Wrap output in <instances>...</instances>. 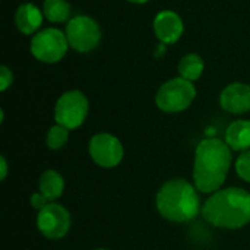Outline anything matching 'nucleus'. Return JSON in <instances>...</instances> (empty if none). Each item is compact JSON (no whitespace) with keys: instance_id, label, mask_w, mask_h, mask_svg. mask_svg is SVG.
<instances>
[{"instance_id":"obj_1","label":"nucleus","mask_w":250,"mask_h":250,"mask_svg":"<svg viewBox=\"0 0 250 250\" xmlns=\"http://www.w3.org/2000/svg\"><path fill=\"white\" fill-rule=\"evenodd\" d=\"M233 166V151L220 138L202 139L193 154V185L201 193L211 195L223 189Z\"/></svg>"},{"instance_id":"obj_2","label":"nucleus","mask_w":250,"mask_h":250,"mask_svg":"<svg viewBox=\"0 0 250 250\" xmlns=\"http://www.w3.org/2000/svg\"><path fill=\"white\" fill-rule=\"evenodd\" d=\"M204 220L223 230H240L250 224V193L242 188H223L202 204Z\"/></svg>"},{"instance_id":"obj_3","label":"nucleus","mask_w":250,"mask_h":250,"mask_svg":"<svg viewBox=\"0 0 250 250\" xmlns=\"http://www.w3.org/2000/svg\"><path fill=\"white\" fill-rule=\"evenodd\" d=\"M155 207L164 220L177 224L195 220L202 211L199 190L193 183L182 177L171 179L160 188Z\"/></svg>"},{"instance_id":"obj_4","label":"nucleus","mask_w":250,"mask_h":250,"mask_svg":"<svg viewBox=\"0 0 250 250\" xmlns=\"http://www.w3.org/2000/svg\"><path fill=\"white\" fill-rule=\"evenodd\" d=\"M195 83L177 76L168 79L158 88L155 94V104L163 113L176 114L188 110L195 101Z\"/></svg>"},{"instance_id":"obj_5","label":"nucleus","mask_w":250,"mask_h":250,"mask_svg":"<svg viewBox=\"0 0 250 250\" xmlns=\"http://www.w3.org/2000/svg\"><path fill=\"white\" fill-rule=\"evenodd\" d=\"M89 113V101L79 89H69L63 92L54 104V122L75 130L81 127Z\"/></svg>"},{"instance_id":"obj_6","label":"nucleus","mask_w":250,"mask_h":250,"mask_svg":"<svg viewBox=\"0 0 250 250\" xmlns=\"http://www.w3.org/2000/svg\"><path fill=\"white\" fill-rule=\"evenodd\" d=\"M69 50L66 34L57 28H45L31 38L29 51L32 57L41 63L53 64L63 60Z\"/></svg>"},{"instance_id":"obj_7","label":"nucleus","mask_w":250,"mask_h":250,"mask_svg":"<svg viewBox=\"0 0 250 250\" xmlns=\"http://www.w3.org/2000/svg\"><path fill=\"white\" fill-rule=\"evenodd\" d=\"M64 34L69 47L78 53H89L95 50L103 38L100 23L88 15L70 18V21L66 23Z\"/></svg>"},{"instance_id":"obj_8","label":"nucleus","mask_w":250,"mask_h":250,"mask_svg":"<svg viewBox=\"0 0 250 250\" xmlns=\"http://www.w3.org/2000/svg\"><path fill=\"white\" fill-rule=\"evenodd\" d=\"M88 152L91 160L101 168H114L125 157V148L120 139L108 132L94 135L89 139Z\"/></svg>"},{"instance_id":"obj_9","label":"nucleus","mask_w":250,"mask_h":250,"mask_svg":"<svg viewBox=\"0 0 250 250\" xmlns=\"http://www.w3.org/2000/svg\"><path fill=\"white\" fill-rule=\"evenodd\" d=\"M72 227V217L67 208L50 202L37 215V229L48 240H60L67 236Z\"/></svg>"},{"instance_id":"obj_10","label":"nucleus","mask_w":250,"mask_h":250,"mask_svg":"<svg viewBox=\"0 0 250 250\" xmlns=\"http://www.w3.org/2000/svg\"><path fill=\"white\" fill-rule=\"evenodd\" d=\"M152 29L161 44L170 45L182 38L185 32V23L176 12L161 10L154 18Z\"/></svg>"},{"instance_id":"obj_11","label":"nucleus","mask_w":250,"mask_h":250,"mask_svg":"<svg viewBox=\"0 0 250 250\" xmlns=\"http://www.w3.org/2000/svg\"><path fill=\"white\" fill-rule=\"evenodd\" d=\"M220 107L230 114H246L250 111V85L233 82L220 94Z\"/></svg>"},{"instance_id":"obj_12","label":"nucleus","mask_w":250,"mask_h":250,"mask_svg":"<svg viewBox=\"0 0 250 250\" xmlns=\"http://www.w3.org/2000/svg\"><path fill=\"white\" fill-rule=\"evenodd\" d=\"M42 9H38L34 3H22L16 9L15 13V23L21 34L23 35H35L42 25L44 21Z\"/></svg>"},{"instance_id":"obj_13","label":"nucleus","mask_w":250,"mask_h":250,"mask_svg":"<svg viewBox=\"0 0 250 250\" xmlns=\"http://www.w3.org/2000/svg\"><path fill=\"white\" fill-rule=\"evenodd\" d=\"M224 141L233 152H245L250 149V120L239 119L229 125Z\"/></svg>"},{"instance_id":"obj_14","label":"nucleus","mask_w":250,"mask_h":250,"mask_svg":"<svg viewBox=\"0 0 250 250\" xmlns=\"http://www.w3.org/2000/svg\"><path fill=\"white\" fill-rule=\"evenodd\" d=\"M38 192H41L48 202H56L64 192V179L57 170H45L38 180Z\"/></svg>"},{"instance_id":"obj_15","label":"nucleus","mask_w":250,"mask_h":250,"mask_svg":"<svg viewBox=\"0 0 250 250\" xmlns=\"http://www.w3.org/2000/svg\"><path fill=\"white\" fill-rule=\"evenodd\" d=\"M204 70H205V62L196 53L185 54L179 62V75L180 78L186 81H190V82L199 81Z\"/></svg>"},{"instance_id":"obj_16","label":"nucleus","mask_w":250,"mask_h":250,"mask_svg":"<svg viewBox=\"0 0 250 250\" xmlns=\"http://www.w3.org/2000/svg\"><path fill=\"white\" fill-rule=\"evenodd\" d=\"M70 4L67 0H44L42 13L51 23H67L70 21Z\"/></svg>"},{"instance_id":"obj_17","label":"nucleus","mask_w":250,"mask_h":250,"mask_svg":"<svg viewBox=\"0 0 250 250\" xmlns=\"http://www.w3.org/2000/svg\"><path fill=\"white\" fill-rule=\"evenodd\" d=\"M69 138H70V130L67 127L62 126V125L56 123L47 132L45 145L51 151H59L69 142Z\"/></svg>"},{"instance_id":"obj_18","label":"nucleus","mask_w":250,"mask_h":250,"mask_svg":"<svg viewBox=\"0 0 250 250\" xmlns=\"http://www.w3.org/2000/svg\"><path fill=\"white\" fill-rule=\"evenodd\" d=\"M234 170L243 182L250 183V149L240 152L234 161Z\"/></svg>"},{"instance_id":"obj_19","label":"nucleus","mask_w":250,"mask_h":250,"mask_svg":"<svg viewBox=\"0 0 250 250\" xmlns=\"http://www.w3.org/2000/svg\"><path fill=\"white\" fill-rule=\"evenodd\" d=\"M12 83H13V72L6 64H1L0 66V91L4 92Z\"/></svg>"},{"instance_id":"obj_20","label":"nucleus","mask_w":250,"mask_h":250,"mask_svg":"<svg viewBox=\"0 0 250 250\" xmlns=\"http://www.w3.org/2000/svg\"><path fill=\"white\" fill-rule=\"evenodd\" d=\"M29 204H31V207L35 209V211H41V209H44L50 202H48V199L41 193V192H34L32 195H31V198H29Z\"/></svg>"},{"instance_id":"obj_21","label":"nucleus","mask_w":250,"mask_h":250,"mask_svg":"<svg viewBox=\"0 0 250 250\" xmlns=\"http://www.w3.org/2000/svg\"><path fill=\"white\" fill-rule=\"evenodd\" d=\"M7 173H9V166H7L6 157H4V155H1V157H0V179H1V182H3V180H6Z\"/></svg>"},{"instance_id":"obj_22","label":"nucleus","mask_w":250,"mask_h":250,"mask_svg":"<svg viewBox=\"0 0 250 250\" xmlns=\"http://www.w3.org/2000/svg\"><path fill=\"white\" fill-rule=\"evenodd\" d=\"M126 1L133 3V4H145V3H148V1H151V0H126Z\"/></svg>"},{"instance_id":"obj_23","label":"nucleus","mask_w":250,"mask_h":250,"mask_svg":"<svg viewBox=\"0 0 250 250\" xmlns=\"http://www.w3.org/2000/svg\"><path fill=\"white\" fill-rule=\"evenodd\" d=\"M95 250H110V249H105V248H98V249Z\"/></svg>"}]
</instances>
